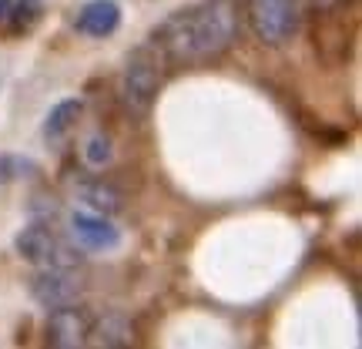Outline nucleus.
Here are the masks:
<instances>
[{"label": "nucleus", "instance_id": "obj_14", "mask_svg": "<svg viewBox=\"0 0 362 349\" xmlns=\"http://www.w3.org/2000/svg\"><path fill=\"white\" fill-rule=\"evenodd\" d=\"M84 158H88V165H94V168H104L111 158H115V151H111V138L107 135H94L88 142V151H84Z\"/></svg>", "mask_w": 362, "mask_h": 349}, {"label": "nucleus", "instance_id": "obj_8", "mask_svg": "<svg viewBox=\"0 0 362 349\" xmlns=\"http://www.w3.org/2000/svg\"><path fill=\"white\" fill-rule=\"evenodd\" d=\"M134 343V326L124 312H104V316H94L88 333V346H104V349H121Z\"/></svg>", "mask_w": 362, "mask_h": 349}, {"label": "nucleus", "instance_id": "obj_11", "mask_svg": "<svg viewBox=\"0 0 362 349\" xmlns=\"http://www.w3.org/2000/svg\"><path fill=\"white\" fill-rule=\"evenodd\" d=\"M40 21H44V0H13L0 34H7V38H21V34H30Z\"/></svg>", "mask_w": 362, "mask_h": 349}, {"label": "nucleus", "instance_id": "obj_3", "mask_svg": "<svg viewBox=\"0 0 362 349\" xmlns=\"http://www.w3.org/2000/svg\"><path fill=\"white\" fill-rule=\"evenodd\" d=\"M13 248L34 269H78L84 262L81 248L71 246L51 222H30L27 229H21L13 239Z\"/></svg>", "mask_w": 362, "mask_h": 349}, {"label": "nucleus", "instance_id": "obj_5", "mask_svg": "<svg viewBox=\"0 0 362 349\" xmlns=\"http://www.w3.org/2000/svg\"><path fill=\"white\" fill-rule=\"evenodd\" d=\"M30 299L37 302L40 309H57V306H71V302H81L84 299V289L88 282L81 279L78 269H37L30 275Z\"/></svg>", "mask_w": 362, "mask_h": 349}, {"label": "nucleus", "instance_id": "obj_12", "mask_svg": "<svg viewBox=\"0 0 362 349\" xmlns=\"http://www.w3.org/2000/svg\"><path fill=\"white\" fill-rule=\"evenodd\" d=\"M81 111H84V104H81L78 98H67V101H61L57 108H51V115L44 121V138H47V142H61L67 131L78 125Z\"/></svg>", "mask_w": 362, "mask_h": 349}, {"label": "nucleus", "instance_id": "obj_1", "mask_svg": "<svg viewBox=\"0 0 362 349\" xmlns=\"http://www.w3.org/2000/svg\"><path fill=\"white\" fill-rule=\"evenodd\" d=\"M238 40V0H194L175 11L151 34L165 64H205L228 54Z\"/></svg>", "mask_w": 362, "mask_h": 349}, {"label": "nucleus", "instance_id": "obj_10", "mask_svg": "<svg viewBox=\"0 0 362 349\" xmlns=\"http://www.w3.org/2000/svg\"><path fill=\"white\" fill-rule=\"evenodd\" d=\"M117 24H121V4L117 0H90L74 21V27L84 38H111Z\"/></svg>", "mask_w": 362, "mask_h": 349}, {"label": "nucleus", "instance_id": "obj_13", "mask_svg": "<svg viewBox=\"0 0 362 349\" xmlns=\"http://www.w3.org/2000/svg\"><path fill=\"white\" fill-rule=\"evenodd\" d=\"M37 175V161L24 155H0V181H21Z\"/></svg>", "mask_w": 362, "mask_h": 349}, {"label": "nucleus", "instance_id": "obj_9", "mask_svg": "<svg viewBox=\"0 0 362 349\" xmlns=\"http://www.w3.org/2000/svg\"><path fill=\"white\" fill-rule=\"evenodd\" d=\"M74 192L90 212H98V215H117V212H124V192L115 188L111 181L104 178H81L74 181Z\"/></svg>", "mask_w": 362, "mask_h": 349}, {"label": "nucleus", "instance_id": "obj_6", "mask_svg": "<svg viewBox=\"0 0 362 349\" xmlns=\"http://www.w3.org/2000/svg\"><path fill=\"white\" fill-rule=\"evenodd\" d=\"M90 323H94V312L81 302H71V306H57L47 316V326H44V339L47 346L54 349H78L88 346V333Z\"/></svg>", "mask_w": 362, "mask_h": 349}, {"label": "nucleus", "instance_id": "obj_16", "mask_svg": "<svg viewBox=\"0 0 362 349\" xmlns=\"http://www.w3.org/2000/svg\"><path fill=\"white\" fill-rule=\"evenodd\" d=\"M13 0H0V30H4V21H7V11H11Z\"/></svg>", "mask_w": 362, "mask_h": 349}, {"label": "nucleus", "instance_id": "obj_2", "mask_svg": "<svg viewBox=\"0 0 362 349\" xmlns=\"http://www.w3.org/2000/svg\"><path fill=\"white\" fill-rule=\"evenodd\" d=\"M165 57L155 44H138L124 61V74H121V101L134 118H144L155 104L158 91L165 84Z\"/></svg>", "mask_w": 362, "mask_h": 349}, {"label": "nucleus", "instance_id": "obj_4", "mask_svg": "<svg viewBox=\"0 0 362 349\" xmlns=\"http://www.w3.org/2000/svg\"><path fill=\"white\" fill-rule=\"evenodd\" d=\"M242 11L265 47H282L302 30V0H245Z\"/></svg>", "mask_w": 362, "mask_h": 349}, {"label": "nucleus", "instance_id": "obj_15", "mask_svg": "<svg viewBox=\"0 0 362 349\" xmlns=\"http://www.w3.org/2000/svg\"><path fill=\"white\" fill-rule=\"evenodd\" d=\"M315 4V11H336V7H346L349 0H312Z\"/></svg>", "mask_w": 362, "mask_h": 349}, {"label": "nucleus", "instance_id": "obj_7", "mask_svg": "<svg viewBox=\"0 0 362 349\" xmlns=\"http://www.w3.org/2000/svg\"><path fill=\"white\" fill-rule=\"evenodd\" d=\"M71 235L84 252H115L121 246V232L98 212H74L71 215Z\"/></svg>", "mask_w": 362, "mask_h": 349}]
</instances>
